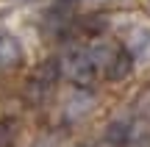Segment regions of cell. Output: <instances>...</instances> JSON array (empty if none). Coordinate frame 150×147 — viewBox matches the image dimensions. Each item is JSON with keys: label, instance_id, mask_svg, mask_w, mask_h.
Returning a JSON list of instances; mask_svg holds the SVG:
<instances>
[{"label": "cell", "instance_id": "6da1fadb", "mask_svg": "<svg viewBox=\"0 0 150 147\" xmlns=\"http://www.w3.org/2000/svg\"><path fill=\"white\" fill-rule=\"evenodd\" d=\"M61 70L78 86H89L95 81V61L89 58V53H70L64 58V64H61Z\"/></svg>", "mask_w": 150, "mask_h": 147}, {"label": "cell", "instance_id": "7a4b0ae2", "mask_svg": "<svg viewBox=\"0 0 150 147\" xmlns=\"http://www.w3.org/2000/svg\"><path fill=\"white\" fill-rule=\"evenodd\" d=\"M128 53L134 58H150V25H136L128 33Z\"/></svg>", "mask_w": 150, "mask_h": 147}, {"label": "cell", "instance_id": "3957f363", "mask_svg": "<svg viewBox=\"0 0 150 147\" xmlns=\"http://www.w3.org/2000/svg\"><path fill=\"white\" fill-rule=\"evenodd\" d=\"M131 72H134V56H131V53H122V50H120V53L106 64V78H108V81H114V83L125 81Z\"/></svg>", "mask_w": 150, "mask_h": 147}, {"label": "cell", "instance_id": "277c9868", "mask_svg": "<svg viewBox=\"0 0 150 147\" xmlns=\"http://www.w3.org/2000/svg\"><path fill=\"white\" fill-rule=\"evenodd\" d=\"M22 58V47L17 42V36L0 31V67H14Z\"/></svg>", "mask_w": 150, "mask_h": 147}, {"label": "cell", "instance_id": "5b68a950", "mask_svg": "<svg viewBox=\"0 0 150 147\" xmlns=\"http://www.w3.org/2000/svg\"><path fill=\"white\" fill-rule=\"evenodd\" d=\"M131 131H134V122L131 120H111L108 128H106V133H103V139H106L108 144L120 147V144H128Z\"/></svg>", "mask_w": 150, "mask_h": 147}, {"label": "cell", "instance_id": "8992f818", "mask_svg": "<svg viewBox=\"0 0 150 147\" xmlns=\"http://www.w3.org/2000/svg\"><path fill=\"white\" fill-rule=\"evenodd\" d=\"M86 53H89V58L95 61V67H103V70H106V64L120 53V47L114 42H108V39H97V42H92V47L86 50Z\"/></svg>", "mask_w": 150, "mask_h": 147}, {"label": "cell", "instance_id": "52a82bcc", "mask_svg": "<svg viewBox=\"0 0 150 147\" xmlns=\"http://www.w3.org/2000/svg\"><path fill=\"white\" fill-rule=\"evenodd\" d=\"M92 108H95V97L89 92H75L70 97V103H67V117L70 120H81V117L92 114Z\"/></svg>", "mask_w": 150, "mask_h": 147}, {"label": "cell", "instance_id": "ba28073f", "mask_svg": "<svg viewBox=\"0 0 150 147\" xmlns=\"http://www.w3.org/2000/svg\"><path fill=\"white\" fill-rule=\"evenodd\" d=\"M17 136H20V128L14 120H0V147H14Z\"/></svg>", "mask_w": 150, "mask_h": 147}, {"label": "cell", "instance_id": "9c48e42d", "mask_svg": "<svg viewBox=\"0 0 150 147\" xmlns=\"http://www.w3.org/2000/svg\"><path fill=\"white\" fill-rule=\"evenodd\" d=\"M106 25H108V20L103 14H89V17L81 20V28H83L86 33H103V31H106Z\"/></svg>", "mask_w": 150, "mask_h": 147}, {"label": "cell", "instance_id": "30bf717a", "mask_svg": "<svg viewBox=\"0 0 150 147\" xmlns=\"http://www.w3.org/2000/svg\"><path fill=\"white\" fill-rule=\"evenodd\" d=\"M78 147H92V144H78Z\"/></svg>", "mask_w": 150, "mask_h": 147}, {"label": "cell", "instance_id": "8fae6325", "mask_svg": "<svg viewBox=\"0 0 150 147\" xmlns=\"http://www.w3.org/2000/svg\"><path fill=\"white\" fill-rule=\"evenodd\" d=\"M67 3H75V0H67Z\"/></svg>", "mask_w": 150, "mask_h": 147}]
</instances>
